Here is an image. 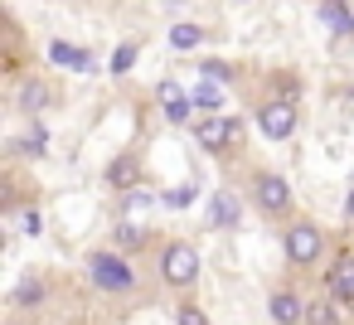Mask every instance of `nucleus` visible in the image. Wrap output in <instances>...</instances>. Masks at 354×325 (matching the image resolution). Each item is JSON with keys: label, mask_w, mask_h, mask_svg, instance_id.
Masks as SVG:
<instances>
[{"label": "nucleus", "mask_w": 354, "mask_h": 325, "mask_svg": "<svg viewBox=\"0 0 354 325\" xmlns=\"http://www.w3.org/2000/svg\"><path fill=\"white\" fill-rule=\"evenodd\" d=\"M88 281H93L97 291H107V296H131L141 277H136V267L127 262L122 248H102V252L88 257Z\"/></svg>", "instance_id": "obj_1"}, {"label": "nucleus", "mask_w": 354, "mask_h": 325, "mask_svg": "<svg viewBox=\"0 0 354 325\" xmlns=\"http://www.w3.org/2000/svg\"><path fill=\"white\" fill-rule=\"evenodd\" d=\"M160 277H165V286L189 291V286L199 281V252H194V243L170 238V243H165V252H160Z\"/></svg>", "instance_id": "obj_2"}, {"label": "nucleus", "mask_w": 354, "mask_h": 325, "mask_svg": "<svg viewBox=\"0 0 354 325\" xmlns=\"http://www.w3.org/2000/svg\"><path fill=\"white\" fill-rule=\"evenodd\" d=\"M238 141H243V117H223V112H214V117L194 122V146L209 151V156H223V151L238 146Z\"/></svg>", "instance_id": "obj_3"}, {"label": "nucleus", "mask_w": 354, "mask_h": 325, "mask_svg": "<svg viewBox=\"0 0 354 325\" xmlns=\"http://www.w3.org/2000/svg\"><path fill=\"white\" fill-rule=\"evenodd\" d=\"M281 248H286V262H291V267H310V262H320V252H325V233H320L310 219H296V223L286 228Z\"/></svg>", "instance_id": "obj_4"}, {"label": "nucleus", "mask_w": 354, "mask_h": 325, "mask_svg": "<svg viewBox=\"0 0 354 325\" xmlns=\"http://www.w3.org/2000/svg\"><path fill=\"white\" fill-rule=\"evenodd\" d=\"M267 219H281L286 209H291V185L281 180V175H272V170H257L252 175V194H248Z\"/></svg>", "instance_id": "obj_5"}, {"label": "nucleus", "mask_w": 354, "mask_h": 325, "mask_svg": "<svg viewBox=\"0 0 354 325\" xmlns=\"http://www.w3.org/2000/svg\"><path fill=\"white\" fill-rule=\"evenodd\" d=\"M257 131L267 141H286L296 131V102L291 98H277V102H262L257 107Z\"/></svg>", "instance_id": "obj_6"}, {"label": "nucleus", "mask_w": 354, "mask_h": 325, "mask_svg": "<svg viewBox=\"0 0 354 325\" xmlns=\"http://www.w3.org/2000/svg\"><path fill=\"white\" fill-rule=\"evenodd\" d=\"M156 98H160V112H165L170 127H194V122H189V117H194V102H189V93H185L180 78H160V83H156Z\"/></svg>", "instance_id": "obj_7"}, {"label": "nucleus", "mask_w": 354, "mask_h": 325, "mask_svg": "<svg viewBox=\"0 0 354 325\" xmlns=\"http://www.w3.org/2000/svg\"><path fill=\"white\" fill-rule=\"evenodd\" d=\"M325 296H335L339 306H354V252H339L325 267Z\"/></svg>", "instance_id": "obj_8"}, {"label": "nucleus", "mask_w": 354, "mask_h": 325, "mask_svg": "<svg viewBox=\"0 0 354 325\" xmlns=\"http://www.w3.org/2000/svg\"><path fill=\"white\" fill-rule=\"evenodd\" d=\"M102 180H107L117 194H127V189H136V185H141V160H136L131 151H122V156H112V160H107Z\"/></svg>", "instance_id": "obj_9"}, {"label": "nucleus", "mask_w": 354, "mask_h": 325, "mask_svg": "<svg viewBox=\"0 0 354 325\" xmlns=\"http://www.w3.org/2000/svg\"><path fill=\"white\" fill-rule=\"evenodd\" d=\"M267 310H272L277 325H306V301H301L291 286H277V291L267 296Z\"/></svg>", "instance_id": "obj_10"}, {"label": "nucleus", "mask_w": 354, "mask_h": 325, "mask_svg": "<svg viewBox=\"0 0 354 325\" xmlns=\"http://www.w3.org/2000/svg\"><path fill=\"white\" fill-rule=\"evenodd\" d=\"M49 301V281L39 277V272H25L20 281H15V291H10V306L15 310H35V306H44Z\"/></svg>", "instance_id": "obj_11"}, {"label": "nucleus", "mask_w": 354, "mask_h": 325, "mask_svg": "<svg viewBox=\"0 0 354 325\" xmlns=\"http://www.w3.org/2000/svg\"><path fill=\"white\" fill-rule=\"evenodd\" d=\"M209 223H214V228H238V223H243V199H238L233 189H218V194L209 199Z\"/></svg>", "instance_id": "obj_12"}, {"label": "nucleus", "mask_w": 354, "mask_h": 325, "mask_svg": "<svg viewBox=\"0 0 354 325\" xmlns=\"http://www.w3.org/2000/svg\"><path fill=\"white\" fill-rule=\"evenodd\" d=\"M44 151H49V127H44L39 117H30V131L10 141V156H30V160H44Z\"/></svg>", "instance_id": "obj_13"}, {"label": "nucleus", "mask_w": 354, "mask_h": 325, "mask_svg": "<svg viewBox=\"0 0 354 325\" xmlns=\"http://www.w3.org/2000/svg\"><path fill=\"white\" fill-rule=\"evenodd\" d=\"M315 15H320V25H325L335 39H349V35H354V10L344 6V0H325Z\"/></svg>", "instance_id": "obj_14"}, {"label": "nucleus", "mask_w": 354, "mask_h": 325, "mask_svg": "<svg viewBox=\"0 0 354 325\" xmlns=\"http://www.w3.org/2000/svg\"><path fill=\"white\" fill-rule=\"evenodd\" d=\"M15 102H20V112H25V117H39V112L54 102V93H49V83H44V78H25Z\"/></svg>", "instance_id": "obj_15"}, {"label": "nucleus", "mask_w": 354, "mask_h": 325, "mask_svg": "<svg viewBox=\"0 0 354 325\" xmlns=\"http://www.w3.org/2000/svg\"><path fill=\"white\" fill-rule=\"evenodd\" d=\"M146 238H151V233H146V223H136V219H127V214H122V219H117V228H112V243H117L122 252L146 248Z\"/></svg>", "instance_id": "obj_16"}, {"label": "nucleus", "mask_w": 354, "mask_h": 325, "mask_svg": "<svg viewBox=\"0 0 354 325\" xmlns=\"http://www.w3.org/2000/svg\"><path fill=\"white\" fill-rule=\"evenodd\" d=\"M49 59H54V64H64V68H78V73H88V68H93V54H88V49H73L68 39H54V44H49Z\"/></svg>", "instance_id": "obj_17"}, {"label": "nucleus", "mask_w": 354, "mask_h": 325, "mask_svg": "<svg viewBox=\"0 0 354 325\" xmlns=\"http://www.w3.org/2000/svg\"><path fill=\"white\" fill-rule=\"evenodd\" d=\"M189 102H194V112H218L223 107V83H214V78L194 83L189 88Z\"/></svg>", "instance_id": "obj_18"}, {"label": "nucleus", "mask_w": 354, "mask_h": 325, "mask_svg": "<svg viewBox=\"0 0 354 325\" xmlns=\"http://www.w3.org/2000/svg\"><path fill=\"white\" fill-rule=\"evenodd\" d=\"M165 39H170V49H175V54H194V49L204 44V30L185 20V25H170V35H165Z\"/></svg>", "instance_id": "obj_19"}, {"label": "nucleus", "mask_w": 354, "mask_h": 325, "mask_svg": "<svg viewBox=\"0 0 354 325\" xmlns=\"http://www.w3.org/2000/svg\"><path fill=\"white\" fill-rule=\"evenodd\" d=\"M306 325H344L339 301H335V296H330V301H310V306H306Z\"/></svg>", "instance_id": "obj_20"}, {"label": "nucleus", "mask_w": 354, "mask_h": 325, "mask_svg": "<svg viewBox=\"0 0 354 325\" xmlns=\"http://www.w3.org/2000/svg\"><path fill=\"white\" fill-rule=\"evenodd\" d=\"M199 73H204V78H214V83H223V88L238 78V68H233L228 59H199Z\"/></svg>", "instance_id": "obj_21"}, {"label": "nucleus", "mask_w": 354, "mask_h": 325, "mask_svg": "<svg viewBox=\"0 0 354 325\" xmlns=\"http://www.w3.org/2000/svg\"><path fill=\"white\" fill-rule=\"evenodd\" d=\"M160 199H165L170 209H189V204L199 199V180H185V185H175V189H165Z\"/></svg>", "instance_id": "obj_22"}, {"label": "nucleus", "mask_w": 354, "mask_h": 325, "mask_svg": "<svg viewBox=\"0 0 354 325\" xmlns=\"http://www.w3.org/2000/svg\"><path fill=\"white\" fill-rule=\"evenodd\" d=\"M141 59V44H117V54H112V78H122V73H131V64Z\"/></svg>", "instance_id": "obj_23"}, {"label": "nucleus", "mask_w": 354, "mask_h": 325, "mask_svg": "<svg viewBox=\"0 0 354 325\" xmlns=\"http://www.w3.org/2000/svg\"><path fill=\"white\" fill-rule=\"evenodd\" d=\"M175 325H209V315H204L194 301H185V306L175 310Z\"/></svg>", "instance_id": "obj_24"}, {"label": "nucleus", "mask_w": 354, "mask_h": 325, "mask_svg": "<svg viewBox=\"0 0 354 325\" xmlns=\"http://www.w3.org/2000/svg\"><path fill=\"white\" fill-rule=\"evenodd\" d=\"M20 228H25L30 238H39V233H44V214H39V209H25V214H20Z\"/></svg>", "instance_id": "obj_25"}, {"label": "nucleus", "mask_w": 354, "mask_h": 325, "mask_svg": "<svg viewBox=\"0 0 354 325\" xmlns=\"http://www.w3.org/2000/svg\"><path fill=\"white\" fill-rule=\"evenodd\" d=\"M344 223H354V189H349V199H344Z\"/></svg>", "instance_id": "obj_26"}, {"label": "nucleus", "mask_w": 354, "mask_h": 325, "mask_svg": "<svg viewBox=\"0 0 354 325\" xmlns=\"http://www.w3.org/2000/svg\"><path fill=\"white\" fill-rule=\"evenodd\" d=\"M243 6H248V0H243Z\"/></svg>", "instance_id": "obj_27"}]
</instances>
